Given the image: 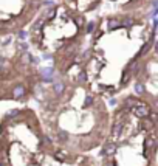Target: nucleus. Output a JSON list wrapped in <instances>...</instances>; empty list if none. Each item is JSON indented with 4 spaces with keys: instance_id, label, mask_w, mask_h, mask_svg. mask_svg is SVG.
Masks as SVG:
<instances>
[{
    "instance_id": "f257e3e1",
    "label": "nucleus",
    "mask_w": 158,
    "mask_h": 166,
    "mask_svg": "<svg viewBox=\"0 0 158 166\" xmlns=\"http://www.w3.org/2000/svg\"><path fill=\"white\" fill-rule=\"evenodd\" d=\"M135 115L139 116V118H144V116H149V113H150V110H149V107L146 104H138V106H135Z\"/></svg>"
},
{
    "instance_id": "f03ea898",
    "label": "nucleus",
    "mask_w": 158,
    "mask_h": 166,
    "mask_svg": "<svg viewBox=\"0 0 158 166\" xmlns=\"http://www.w3.org/2000/svg\"><path fill=\"white\" fill-rule=\"evenodd\" d=\"M121 132H123V124H115V127H113V135L118 138L119 135H121Z\"/></svg>"
},
{
    "instance_id": "7ed1b4c3",
    "label": "nucleus",
    "mask_w": 158,
    "mask_h": 166,
    "mask_svg": "<svg viewBox=\"0 0 158 166\" xmlns=\"http://www.w3.org/2000/svg\"><path fill=\"white\" fill-rule=\"evenodd\" d=\"M107 25H109V30H116V28H119V22L115 20V19H110Z\"/></svg>"
},
{
    "instance_id": "20e7f679",
    "label": "nucleus",
    "mask_w": 158,
    "mask_h": 166,
    "mask_svg": "<svg viewBox=\"0 0 158 166\" xmlns=\"http://www.w3.org/2000/svg\"><path fill=\"white\" fill-rule=\"evenodd\" d=\"M23 87H22V86H17L16 89H14V96L16 98H19V96H22V95H23Z\"/></svg>"
},
{
    "instance_id": "39448f33",
    "label": "nucleus",
    "mask_w": 158,
    "mask_h": 166,
    "mask_svg": "<svg viewBox=\"0 0 158 166\" xmlns=\"http://www.w3.org/2000/svg\"><path fill=\"white\" fill-rule=\"evenodd\" d=\"M133 22L130 20V19H124V20H121L119 22V26H124V28H130V25H132Z\"/></svg>"
},
{
    "instance_id": "423d86ee",
    "label": "nucleus",
    "mask_w": 158,
    "mask_h": 166,
    "mask_svg": "<svg viewBox=\"0 0 158 166\" xmlns=\"http://www.w3.org/2000/svg\"><path fill=\"white\" fill-rule=\"evenodd\" d=\"M55 90H56V93H62V92H64V84H62V82H56L55 84Z\"/></svg>"
},
{
    "instance_id": "0eeeda50",
    "label": "nucleus",
    "mask_w": 158,
    "mask_h": 166,
    "mask_svg": "<svg viewBox=\"0 0 158 166\" xmlns=\"http://www.w3.org/2000/svg\"><path fill=\"white\" fill-rule=\"evenodd\" d=\"M135 92H137L138 95H141V93H144V87L141 84H137V86H135Z\"/></svg>"
},
{
    "instance_id": "6e6552de",
    "label": "nucleus",
    "mask_w": 158,
    "mask_h": 166,
    "mask_svg": "<svg viewBox=\"0 0 158 166\" xmlns=\"http://www.w3.org/2000/svg\"><path fill=\"white\" fill-rule=\"evenodd\" d=\"M113 149H115L113 145H107V146H106V152H107V154H113V152H115Z\"/></svg>"
},
{
    "instance_id": "1a4fd4ad",
    "label": "nucleus",
    "mask_w": 158,
    "mask_h": 166,
    "mask_svg": "<svg viewBox=\"0 0 158 166\" xmlns=\"http://www.w3.org/2000/svg\"><path fill=\"white\" fill-rule=\"evenodd\" d=\"M17 115H19V110H17V109H12L10 113H8V116H10V118H14V116H17Z\"/></svg>"
},
{
    "instance_id": "9d476101",
    "label": "nucleus",
    "mask_w": 158,
    "mask_h": 166,
    "mask_svg": "<svg viewBox=\"0 0 158 166\" xmlns=\"http://www.w3.org/2000/svg\"><path fill=\"white\" fill-rule=\"evenodd\" d=\"M93 30H95V22H90V24L87 25V33H92Z\"/></svg>"
},
{
    "instance_id": "9b49d317",
    "label": "nucleus",
    "mask_w": 158,
    "mask_h": 166,
    "mask_svg": "<svg viewBox=\"0 0 158 166\" xmlns=\"http://www.w3.org/2000/svg\"><path fill=\"white\" fill-rule=\"evenodd\" d=\"M92 102H93V98H92V96H87V98H85V106H90Z\"/></svg>"
},
{
    "instance_id": "f8f14e48",
    "label": "nucleus",
    "mask_w": 158,
    "mask_h": 166,
    "mask_svg": "<svg viewBox=\"0 0 158 166\" xmlns=\"http://www.w3.org/2000/svg\"><path fill=\"white\" fill-rule=\"evenodd\" d=\"M87 79V75H85V71H81V75H79V81H85Z\"/></svg>"
},
{
    "instance_id": "ddd939ff",
    "label": "nucleus",
    "mask_w": 158,
    "mask_h": 166,
    "mask_svg": "<svg viewBox=\"0 0 158 166\" xmlns=\"http://www.w3.org/2000/svg\"><path fill=\"white\" fill-rule=\"evenodd\" d=\"M19 37H20L22 40H23V39L26 37V33H25V31H20V33H19Z\"/></svg>"
},
{
    "instance_id": "4468645a",
    "label": "nucleus",
    "mask_w": 158,
    "mask_h": 166,
    "mask_svg": "<svg viewBox=\"0 0 158 166\" xmlns=\"http://www.w3.org/2000/svg\"><path fill=\"white\" fill-rule=\"evenodd\" d=\"M45 6H50V8H51V6H53V2H51V0H47V2H45Z\"/></svg>"
},
{
    "instance_id": "2eb2a0df",
    "label": "nucleus",
    "mask_w": 158,
    "mask_h": 166,
    "mask_svg": "<svg viewBox=\"0 0 158 166\" xmlns=\"http://www.w3.org/2000/svg\"><path fill=\"white\" fill-rule=\"evenodd\" d=\"M43 59H51V55H50V53H45V55H43Z\"/></svg>"
},
{
    "instance_id": "dca6fc26",
    "label": "nucleus",
    "mask_w": 158,
    "mask_h": 166,
    "mask_svg": "<svg viewBox=\"0 0 158 166\" xmlns=\"http://www.w3.org/2000/svg\"><path fill=\"white\" fill-rule=\"evenodd\" d=\"M20 48H22V50H26V48H28V45H26V44H22Z\"/></svg>"
}]
</instances>
